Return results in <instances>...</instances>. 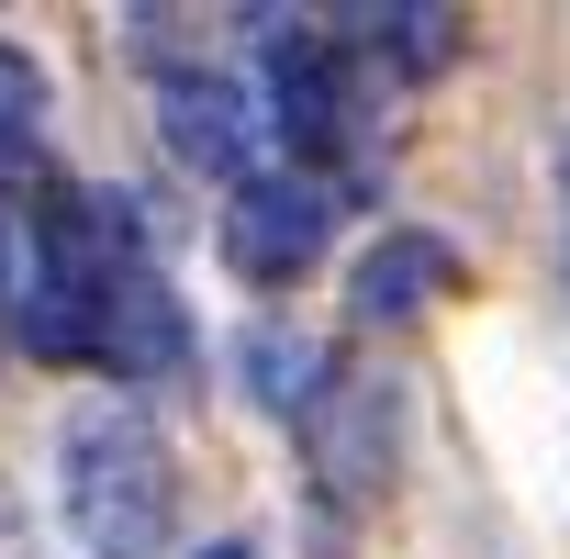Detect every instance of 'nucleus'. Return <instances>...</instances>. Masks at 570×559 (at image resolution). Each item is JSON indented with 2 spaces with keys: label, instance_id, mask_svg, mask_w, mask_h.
Returning <instances> with one entry per match:
<instances>
[{
  "label": "nucleus",
  "instance_id": "nucleus-5",
  "mask_svg": "<svg viewBox=\"0 0 570 559\" xmlns=\"http://www.w3.org/2000/svg\"><path fill=\"white\" fill-rule=\"evenodd\" d=\"M448 280H459V246H448V235L392 224V235L347 268V314H358V325H414V314L448 292Z\"/></svg>",
  "mask_w": 570,
  "mask_h": 559
},
{
  "label": "nucleus",
  "instance_id": "nucleus-2",
  "mask_svg": "<svg viewBox=\"0 0 570 559\" xmlns=\"http://www.w3.org/2000/svg\"><path fill=\"white\" fill-rule=\"evenodd\" d=\"M325 235H336V179H314V168H257L246 190H224V257L268 292L303 280L325 257Z\"/></svg>",
  "mask_w": 570,
  "mask_h": 559
},
{
  "label": "nucleus",
  "instance_id": "nucleus-12",
  "mask_svg": "<svg viewBox=\"0 0 570 559\" xmlns=\"http://www.w3.org/2000/svg\"><path fill=\"white\" fill-rule=\"evenodd\" d=\"M0 303H23V292H12V235H0Z\"/></svg>",
  "mask_w": 570,
  "mask_h": 559
},
{
  "label": "nucleus",
  "instance_id": "nucleus-6",
  "mask_svg": "<svg viewBox=\"0 0 570 559\" xmlns=\"http://www.w3.org/2000/svg\"><path fill=\"white\" fill-rule=\"evenodd\" d=\"M190 359V314H179V292L157 268H135V280H112V303H101V370L112 381H168Z\"/></svg>",
  "mask_w": 570,
  "mask_h": 559
},
{
  "label": "nucleus",
  "instance_id": "nucleus-1",
  "mask_svg": "<svg viewBox=\"0 0 570 559\" xmlns=\"http://www.w3.org/2000/svg\"><path fill=\"white\" fill-rule=\"evenodd\" d=\"M168 514H179V470H168V437L146 403L101 392L68 414V526L90 559H157L168 548Z\"/></svg>",
  "mask_w": 570,
  "mask_h": 559
},
{
  "label": "nucleus",
  "instance_id": "nucleus-10",
  "mask_svg": "<svg viewBox=\"0 0 570 559\" xmlns=\"http://www.w3.org/2000/svg\"><path fill=\"white\" fill-rule=\"evenodd\" d=\"M35 112H46V68L0 46V157H12V146L35 135Z\"/></svg>",
  "mask_w": 570,
  "mask_h": 559
},
{
  "label": "nucleus",
  "instance_id": "nucleus-7",
  "mask_svg": "<svg viewBox=\"0 0 570 559\" xmlns=\"http://www.w3.org/2000/svg\"><path fill=\"white\" fill-rule=\"evenodd\" d=\"M101 303H112V280H79V268H23V303H12V325H23V359H46V370H68V359H101Z\"/></svg>",
  "mask_w": 570,
  "mask_h": 559
},
{
  "label": "nucleus",
  "instance_id": "nucleus-3",
  "mask_svg": "<svg viewBox=\"0 0 570 559\" xmlns=\"http://www.w3.org/2000/svg\"><path fill=\"white\" fill-rule=\"evenodd\" d=\"M303 448H314V481L336 503H370L392 481V448H403V381H370V370H336L325 403L303 414Z\"/></svg>",
  "mask_w": 570,
  "mask_h": 559
},
{
  "label": "nucleus",
  "instance_id": "nucleus-11",
  "mask_svg": "<svg viewBox=\"0 0 570 559\" xmlns=\"http://www.w3.org/2000/svg\"><path fill=\"white\" fill-rule=\"evenodd\" d=\"M202 559H257V548H246V537H213V548H202Z\"/></svg>",
  "mask_w": 570,
  "mask_h": 559
},
{
  "label": "nucleus",
  "instance_id": "nucleus-4",
  "mask_svg": "<svg viewBox=\"0 0 570 559\" xmlns=\"http://www.w3.org/2000/svg\"><path fill=\"white\" fill-rule=\"evenodd\" d=\"M157 135H168V157L190 168V179H224V190H246L257 168V112H246V90L235 79H202V68H179L168 90H157Z\"/></svg>",
  "mask_w": 570,
  "mask_h": 559
},
{
  "label": "nucleus",
  "instance_id": "nucleus-9",
  "mask_svg": "<svg viewBox=\"0 0 570 559\" xmlns=\"http://www.w3.org/2000/svg\"><path fill=\"white\" fill-rule=\"evenodd\" d=\"M235 370H246V392H257L268 414H314V403H325V381H336L314 336H279V325H257V336L235 347Z\"/></svg>",
  "mask_w": 570,
  "mask_h": 559
},
{
  "label": "nucleus",
  "instance_id": "nucleus-8",
  "mask_svg": "<svg viewBox=\"0 0 570 559\" xmlns=\"http://www.w3.org/2000/svg\"><path fill=\"white\" fill-rule=\"evenodd\" d=\"M336 35L370 68H403V79H436L459 57V12H436V0H403V12H336Z\"/></svg>",
  "mask_w": 570,
  "mask_h": 559
}]
</instances>
